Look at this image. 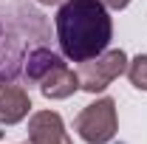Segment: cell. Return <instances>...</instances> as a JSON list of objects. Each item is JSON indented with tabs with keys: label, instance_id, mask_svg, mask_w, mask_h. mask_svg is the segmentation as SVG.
<instances>
[{
	"label": "cell",
	"instance_id": "5",
	"mask_svg": "<svg viewBox=\"0 0 147 144\" xmlns=\"http://www.w3.org/2000/svg\"><path fill=\"white\" fill-rule=\"evenodd\" d=\"M31 116V96L23 85H14L0 76V124L11 127Z\"/></svg>",
	"mask_w": 147,
	"mask_h": 144
},
{
	"label": "cell",
	"instance_id": "10",
	"mask_svg": "<svg viewBox=\"0 0 147 144\" xmlns=\"http://www.w3.org/2000/svg\"><path fill=\"white\" fill-rule=\"evenodd\" d=\"M37 3H40V6H59L62 0H37Z\"/></svg>",
	"mask_w": 147,
	"mask_h": 144
},
{
	"label": "cell",
	"instance_id": "6",
	"mask_svg": "<svg viewBox=\"0 0 147 144\" xmlns=\"http://www.w3.org/2000/svg\"><path fill=\"white\" fill-rule=\"evenodd\" d=\"M76 90H79V76H76V71H71L65 62L57 65L51 73H45V76L40 79V93H42L45 99H68Z\"/></svg>",
	"mask_w": 147,
	"mask_h": 144
},
{
	"label": "cell",
	"instance_id": "9",
	"mask_svg": "<svg viewBox=\"0 0 147 144\" xmlns=\"http://www.w3.org/2000/svg\"><path fill=\"white\" fill-rule=\"evenodd\" d=\"M108 9H113V11H122V9H127L130 6V0H102Z\"/></svg>",
	"mask_w": 147,
	"mask_h": 144
},
{
	"label": "cell",
	"instance_id": "7",
	"mask_svg": "<svg viewBox=\"0 0 147 144\" xmlns=\"http://www.w3.org/2000/svg\"><path fill=\"white\" fill-rule=\"evenodd\" d=\"M57 65H62V57L54 54L51 48H34V51H28L26 57V79L28 82H37L40 85V79L45 76V73H51Z\"/></svg>",
	"mask_w": 147,
	"mask_h": 144
},
{
	"label": "cell",
	"instance_id": "8",
	"mask_svg": "<svg viewBox=\"0 0 147 144\" xmlns=\"http://www.w3.org/2000/svg\"><path fill=\"white\" fill-rule=\"evenodd\" d=\"M127 79L133 88L147 90V54H136L127 62Z\"/></svg>",
	"mask_w": 147,
	"mask_h": 144
},
{
	"label": "cell",
	"instance_id": "2",
	"mask_svg": "<svg viewBox=\"0 0 147 144\" xmlns=\"http://www.w3.org/2000/svg\"><path fill=\"white\" fill-rule=\"evenodd\" d=\"M74 130L85 144H110L119 133V116H116V102L110 96H102L79 110L74 119Z\"/></svg>",
	"mask_w": 147,
	"mask_h": 144
},
{
	"label": "cell",
	"instance_id": "3",
	"mask_svg": "<svg viewBox=\"0 0 147 144\" xmlns=\"http://www.w3.org/2000/svg\"><path fill=\"white\" fill-rule=\"evenodd\" d=\"M127 62L130 59H127V54L122 48H108V51H102V54L93 57V59L79 62V68H76L79 90L93 93V96L102 93L113 79H119L122 73H127Z\"/></svg>",
	"mask_w": 147,
	"mask_h": 144
},
{
	"label": "cell",
	"instance_id": "4",
	"mask_svg": "<svg viewBox=\"0 0 147 144\" xmlns=\"http://www.w3.org/2000/svg\"><path fill=\"white\" fill-rule=\"evenodd\" d=\"M28 144H74L57 110H34L28 116Z\"/></svg>",
	"mask_w": 147,
	"mask_h": 144
},
{
	"label": "cell",
	"instance_id": "1",
	"mask_svg": "<svg viewBox=\"0 0 147 144\" xmlns=\"http://www.w3.org/2000/svg\"><path fill=\"white\" fill-rule=\"evenodd\" d=\"M54 26L59 48L71 62L99 57L113 40V20L102 0H62Z\"/></svg>",
	"mask_w": 147,
	"mask_h": 144
}]
</instances>
